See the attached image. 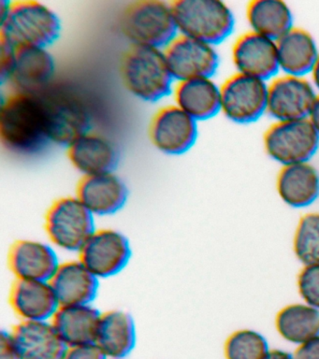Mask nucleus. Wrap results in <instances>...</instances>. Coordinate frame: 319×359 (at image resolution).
<instances>
[{"instance_id":"393cba45","label":"nucleus","mask_w":319,"mask_h":359,"mask_svg":"<svg viewBox=\"0 0 319 359\" xmlns=\"http://www.w3.org/2000/svg\"><path fill=\"white\" fill-rule=\"evenodd\" d=\"M102 313L89 305L60 306L51 322L67 346L96 342Z\"/></svg>"},{"instance_id":"b1692460","label":"nucleus","mask_w":319,"mask_h":359,"mask_svg":"<svg viewBox=\"0 0 319 359\" xmlns=\"http://www.w3.org/2000/svg\"><path fill=\"white\" fill-rule=\"evenodd\" d=\"M135 322L123 311L102 313L95 344L108 359H125L136 346Z\"/></svg>"},{"instance_id":"9b49d317","label":"nucleus","mask_w":319,"mask_h":359,"mask_svg":"<svg viewBox=\"0 0 319 359\" xmlns=\"http://www.w3.org/2000/svg\"><path fill=\"white\" fill-rule=\"evenodd\" d=\"M318 95L307 77L276 76L268 83L267 114L276 122L308 119Z\"/></svg>"},{"instance_id":"2f4dec72","label":"nucleus","mask_w":319,"mask_h":359,"mask_svg":"<svg viewBox=\"0 0 319 359\" xmlns=\"http://www.w3.org/2000/svg\"><path fill=\"white\" fill-rule=\"evenodd\" d=\"M15 46L5 39H0V80L1 84L7 83L12 72L15 59Z\"/></svg>"},{"instance_id":"c756f323","label":"nucleus","mask_w":319,"mask_h":359,"mask_svg":"<svg viewBox=\"0 0 319 359\" xmlns=\"http://www.w3.org/2000/svg\"><path fill=\"white\" fill-rule=\"evenodd\" d=\"M269 352L264 337L256 331H236L225 345L226 359H263Z\"/></svg>"},{"instance_id":"ddd939ff","label":"nucleus","mask_w":319,"mask_h":359,"mask_svg":"<svg viewBox=\"0 0 319 359\" xmlns=\"http://www.w3.org/2000/svg\"><path fill=\"white\" fill-rule=\"evenodd\" d=\"M149 139L162 153L180 156L198 139V122L178 106L169 105L154 114L149 125Z\"/></svg>"},{"instance_id":"20e7f679","label":"nucleus","mask_w":319,"mask_h":359,"mask_svg":"<svg viewBox=\"0 0 319 359\" xmlns=\"http://www.w3.org/2000/svg\"><path fill=\"white\" fill-rule=\"evenodd\" d=\"M180 35L212 46L222 43L233 33L235 16L220 0H175L170 2Z\"/></svg>"},{"instance_id":"423d86ee","label":"nucleus","mask_w":319,"mask_h":359,"mask_svg":"<svg viewBox=\"0 0 319 359\" xmlns=\"http://www.w3.org/2000/svg\"><path fill=\"white\" fill-rule=\"evenodd\" d=\"M44 229L54 245L69 252H79L97 230L95 216L76 196L55 201L47 210Z\"/></svg>"},{"instance_id":"5701e85b","label":"nucleus","mask_w":319,"mask_h":359,"mask_svg":"<svg viewBox=\"0 0 319 359\" xmlns=\"http://www.w3.org/2000/svg\"><path fill=\"white\" fill-rule=\"evenodd\" d=\"M172 92L175 105L197 122L221 112V88L212 78L177 81Z\"/></svg>"},{"instance_id":"c9c22d12","label":"nucleus","mask_w":319,"mask_h":359,"mask_svg":"<svg viewBox=\"0 0 319 359\" xmlns=\"http://www.w3.org/2000/svg\"><path fill=\"white\" fill-rule=\"evenodd\" d=\"M308 120L310 121L313 128L315 129V131L318 132L319 135V94L318 97H316L315 103H313L312 109H311Z\"/></svg>"},{"instance_id":"dca6fc26","label":"nucleus","mask_w":319,"mask_h":359,"mask_svg":"<svg viewBox=\"0 0 319 359\" xmlns=\"http://www.w3.org/2000/svg\"><path fill=\"white\" fill-rule=\"evenodd\" d=\"M75 196L94 216H108L123 209L128 201V189L114 172L97 174L83 176Z\"/></svg>"},{"instance_id":"473e14b6","label":"nucleus","mask_w":319,"mask_h":359,"mask_svg":"<svg viewBox=\"0 0 319 359\" xmlns=\"http://www.w3.org/2000/svg\"><path fill=\"white\" fill-rule=\"evenodd\" d=\"M62 359H108L96 344L68 347Z\"/></svg>"},{"instance_id":"2eb2a0df","label":"nucleus","mask_w":319,"mask_h":359,"mask_svg":"<svg viewBox=\"0 0 319 359\" xmlns=\"http://www.w3.org/2000/svg\"><path fill=\"white\" fill-rule=\"evenodd\" d=\"M55 72L54 57L46 48L18 46L7 83L13 91L40 94L54 77Z\"/></svg>"},{"instance_id":"412c9836","label":"nucleus","mask_w":319,"mask_h":359,"mask_svg":"<svg viewBox=\"0 0 319 359\" xmlns=\"http://www.w3.org/2000/svg\"><path fill=\"white\" fill-rule=\"evenodd\" d=\"M12 334L24 359H62L68 349L51 321H21Z\"/></svg>"},{"instance_id":"6ab92c4d","label":"nucleus","mask_w":319,"mask_h":359,"mask_svg":"<svg viewBox=\"0 0 319 359\" xmlns=\"http://www.w3.org/2000/svg\"><path fill=\"white\" fill-rule=\"evenodd\" d=\"M9 302L24 322L51 321L60 307L51 283L43 280H16Z\"/></svg>"},{"instance_id":"9d476101","label":"nucleus","mask_w":319,"mask_h":359,"mask_svg":"<svg viewBox=\"0 0 319 359\" xmlns=\"http://www.w3.org/2000/svg\"><path fill=\"white\" fill-rule=\"evenodd\" d=\"M163 50L173 79L177 81L212 78L219 69L215 46L178 34Z\"/></svg>"},{"instance_id":"1a4fd4ad","label":"nucleus","mask_w":319,"mask_h":359,"mask_svg":"<svg viewBox=\"0 0 319 359\" xmlns=\"http://www.w3.org/2000/svg\"><path fill=\"white\" fill-rule=\"evenodd\" d=\"M221 88V112L231 122L248 125L267 114L268 83L235 73Z\"/></svg>"},{"instance_id":"e433bc0d","label":"nucleus","mask_w":319,"mask_h":359,"mask_svg":"<svg viewBox=\"0 0 319 359\" xmlns=\"http://www.w3.org/2000/svg\"><path fill=\"white\" fill-rule=\"evenodd\" d=\"M263 359H294L290 353L281 350L269 351L267 355Z\"/></svg>"},{"instance_id":"f704fd0d","label":"nucleus","mask_w":319,"mask_h":359,"mask_svg":"<svg viewBox=\"0 0 319 359\" xmlns=\"http://www.w3.org/2000/svg\"><path fill=\"white\" fill-rule=\"evenodd\" d=\"M294 359H319V335L299 345Z\"/></svg>"},{"instance_id":"cd10ccee","label":"nucleus","mask_w":319,"mask_h":359,"mask_svg":"<svg viewBox=\"0 0 319 359\" xmlns=\"http://www.w3.org/2000/svg\"><path fill=\"white\" fill-rule=\"evenodd\" d=\"M276 328L287 341L302 344L319 335V310L308 304H292L280 311Z\"/></svg>"},{"instance_id":"a878e982","label":"nucleus","mask_w":319,"mask_h":359,"mask_svg":"<svg viewBox=\"0 0 319 359\" xmlns=\"http://www.w3.org/2000/svg\"><path fill=\"white\" fill-rule=\"evenodd\" d=\"M277 191L285 204L309 206L319 196V174L310 162L284 165L277 178Z\"/></svg>"},{"instance_id":"0eeeda50","label":"nucleus","mask_w":319,"mask_h":359,"mask_svg":"<svg viewBox=\"0 0 319 359\" xmlns=\"http://www.w3.org/2000/svg\"><path fill=\"white\" fill-rule=\"evenodd\" d=\"M266 153L282 167L310 162L318 151L319 135L308 119L276 122L264 134Z\"/></svg>"},{"instance_id":"4be33fe9","label":"nucleus","mask_w":319,"mask_h":359,"mask_svg":"<svg viewBox=\"0 0 319 359\" xmlns=\"http://www.w3.org/2000/svg\"><path fill=\"white\" fill-rule=\"evenodd\" d=\"M280 72L307 77L319 57V48L312 34L294 27L276 41Z\"/></svg>"},{"instance_id":"bb28decb","label":"nucleus","mask_w":319,"mask_h":359,"mask_svg":"<svg viewBox=\"0 0 319 359\" xmlns=\"http://www.w3.org/2000/svg\"><path fill=\"white\" fill-rule=\"evenodd\" d=\"M246 19L252 32L274 41L294 27L292 11L282 0H254L249 3Z\"/></svg>"},{"instance_id":"a211bd4d","label":"nucleus","mask_w":319,"mask_h":359,"mask_svg":"<svg viewBox=\"0 0 319 359\" xmlns=\"http://www.w3.org/2000/svg\"><path fill=\"white\" fill-rule=\"evenodd\" d=\"M72 165L83 176L114 172L119 164L118 149L107 137L88 131L67 147Z\"/></svg>"},{"instance_id":"7c9ffc66","label":"nucleus","mask_w":319,"mask_h":359,"mask_svg":"<svg viewBox=\"0 0 319 359\" xmlns=\"http://www.w3.org/2000/svg\"><path fill=\"white\" fill-rule=\"evenodd\" d=\"M298 287L305 303L319 310V264L302 269L298 278Z\"/></svg>"},{"instance_id":"39448f33","label":"nucleus","mask_w":319,"mask_h":359,"mask_svg":"<svg viewBox=\"0 0 319 359\" xmlns=\"http://www.w3.org/2000/svg\"><path fill=\"white\" fill-rule=\"evenodd\" d=\"M119 28L131 44L161 50L178 35L170 2L161 0L128 4L120 15Z\"/></svg>"},{"instance_id":"c85d7f7f","label":"nucleus","mask_w":319,"mask_h":359,"mask_svg":"<svg viewBox=\"0 0 319 359\" xmlns=\"http://www.w3.org/2000/svg\"><path fill=\"white\" fill-rule=\"evenodd\" d=\"M294 250L304 265L319 264V213H308L297 227Z\"/></svg>"},{"instance_id":"f3484780","label":"nucleus","mask_w":319,"mask_h":359,"mask_svg":"<svg viewBox=\"0 0 319 359\" xmlns=\"http://www.w3.org/2000/svg\"><path fill=\"white\" fill-rule=\"evenodd\" d=\"M8 264L16 280L50 282L60 265L57 252L39 241H15L8 255Z\"/></svg>"},{"instance_id":"6e6552de","label":"nucleus","mask_w":319,"mask_h":359,"mask_svg":"<svg viewBox=\"0 0 319 359\" xmlns=\"http://www.w3.org/2000/svg\"><path fill=\"white\" fill-rule=\"evenodd\" d=\"M40 95L51 142L68 147L90 131L88 109L74 95L57 90H44Z\"/></svg>"},{"instance_id":"4c0bfd02","label":"nucleus","mask_w":319,"mask_h":359,"mask_svg":"<svg viewBox=\"0 0 319 359\" xmlns=\"http://www.w3.org/2000/svg\"><path fill=\"white\" fill-rule=\"evenodd\" d=\"M310 81L313 87L319 94V57L316 60L315 66H313L312 72L310 73Z\"/></svg>"},{"instance_id":"f257e3e1","label":"nucleus","mask_w":319,"mask_h":359,"mask_svg":"<svg viewBox=\"0 0 319 359\" xmlns=\"http://www.w3.org/2000/svg\"><path fill=\"white\" fill-rule=\"evenodd\" d=\"M2 144L15 154H33L51 142L40 94L12 91L0 109Z\"/></svg>"},{"instance_id":"f8f14e48","label":"nucleus","mask_w":319,"mask_h":359,"mask_svg":"<svg viewBox=\"0 0 319 359\" xmlns=\"http://www.w3.org/2000/svg\"><path fill=\"white\" fill-rule=\"evenodd\" d=\"M78 252L81 262L97 279L120 273L133 254L128 238L114 229H97Z\"/></svg>"},{"instance_id":"72a5a7b5","label":"nucleus","mask_w":319,"mask_h":359,"mask_svg":"<svg viewBox=\"0 0 319 359\" xmlns=\"http://www.w3.org/2000/svg\"><path fill=\"white\" fill-rule=\"evenodd\" d=\"M0 359H24L9 331L2 330L0 333Z\"/></svg>"},{"instance_id":"aec40b11","label":"nucleus","mask_w":319,"mask_h":359,"mask_svg":"<svg viewBox=\"0 0 319 359\" xmlns=\"http://www.w3.org/2000/svg\"><path fill=\"white\" fill-rule=\"evenodd\" d=\"M99 280L78 259L60 263L50 283L60 306L89 305L99 293Z\"/></svg>"},{"instance_id":"4468645a","label":"nucleus","mask_w":319,"mask_h":359,"mask_svg":"<svg viewBox=\"0 0 319 359\" xmlns=\"http://www.w3.org/2000/svg\"><path fill=\"white\" fill-rule=\"evenodd\" d=\"M232 62L236 73L259 79L266 83L278 76L276 41L259 34H243L232 47Z\"/></svg>"},{"instance_id":"f03ea898","label":"nucleus","mask_w":319,"mask_h":359,"mask_svg":"<svg viewBox=\"0 0 319 359\" xmlns=\"http://www.w3.org/2000/svg\"><path fill=\"white\" fill-rule=\"evenodd\" d=\"M60 18L46 5L33 0L0 1V39L13 46L48 48L60 39Z\"/></svg>"},{"instance_id":"7ed1b4c3","label":"nucleus","mask_w":319,"mask_h":359,"mask_svg":"<svg viewBox=\"0 0 319 359\" xmlns=\"http://www.w3.org/2000/svg\"><path fill=\"white\" fill-rule=\"evenodd\" d=\"M120 78L134 97L156 102L173 91V79L163 50L133 45L123 53L119 63Z\"/></svg>"}]
</instances>
